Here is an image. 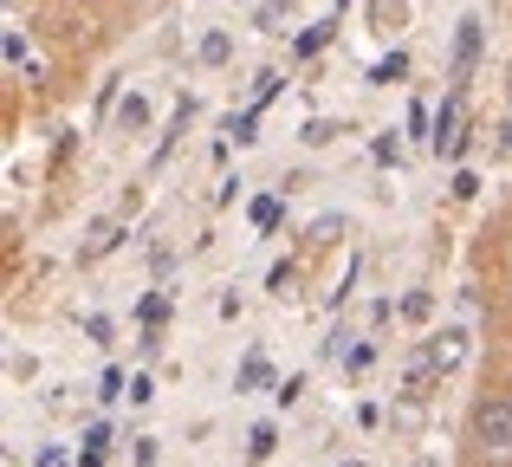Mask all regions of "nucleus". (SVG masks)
<instances>
[{"mask_svg":"<svg viewBox=\"0 0 512 467\" xmlns=\"http://www.w3.org/2000/svg\"><path fill=\"white\" fill-rule=\"evenodd\" d=\"M467 448L480 461H512V390H480L467 403Z\"/></svg>","mask_w":512,"mask_h":467,"instance_id":"obj_1","label":"nucleus"},{"mask_svg":"<svg viewBox=\"0 0 512 467\" xmlns=\"http://www.w3.org/2000/svg\"><path fill=\"white\" fill-rule=\"evenodd\" d=\"M506 104H512V78H506Z\"/></svg>","mask_w":512,"mask_h":467,"instance_id":"obj_2","label":"nucleus"},{"mask_svg":"<svg viewBox=\"0 0 512 467\" xmlns=\"http://www.w3.org/2000/svg\"><path fill=\"white\" fill-rule=\"evenodd\" d=\"M338 467H363V461H338Z\"/></svg>","mask_w":512,"mask_h":467,"instance_id":"obj_3","label":"nucleus"}]
</instances>
